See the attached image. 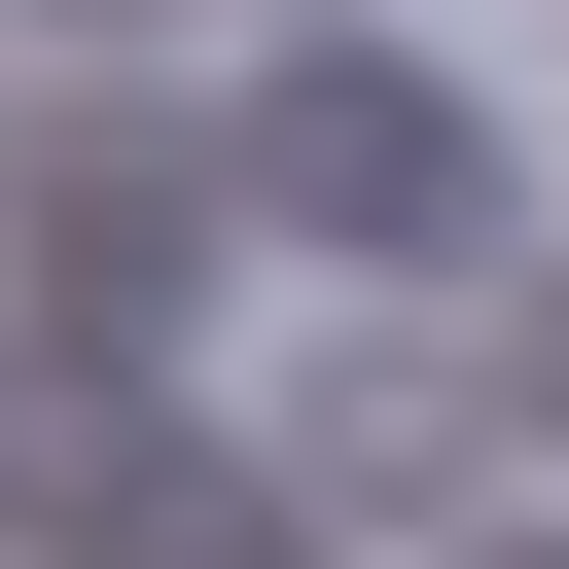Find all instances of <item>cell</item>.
<instances>
[{"label":"cell","mask_w":569,"mask_h":569,"mask_svg":"<svg viewBox=\"0 0 569 569\" xmlns=\"http://www.w3.org/2000/svg\"><path fill=\"white\" fill-rule=\"evenodd\" d=\"M213 178H284V213L427 249V213H462V107H427V71H249V107H213Z\"/></svg>","instance_id":"6da1fadb"},{"label":"cell","mask_w":569,"mask_h":569,"mask_svg":"<svg viewBox=\"0 0 569 569\" xmlns=\"http://www.w3.org/2000/svg\"><path fill=\"white\" fill-rule=\"evenodd\" d=\"M498 569H569V533H498Z\"/></svg>","instance_id":"3957f363"},{"label":"cell","mask_w":569,"mask_h":569,"mask_svg":"<svg viewBox=\"0 0 569 569\" xmlns=\"http://www.w3.org/2000/svg\"><path fill=\"white\" fill-rule=\"evenodd\" d=\"M320 462H356V498H427V462H462V356H427V320H391V356H320Z\"/></svg>","instance_id":"7a4b0ae2"}]
</instances>
